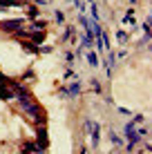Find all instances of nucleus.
I'll return each mask as SVG.
<instances>
[{
    "label": "nucleus",
    "mask_w": 152,
    "mask_h": 154,
    "mask_svg": "<svg viewBox=\"0 0 152 154\" xmlns=\"http://www.w3.org/2000/svg\"><path fill=\"white\" fill-rule=\"evenodd\" d=\"M27 23V18H9V20H0V31L2 34H16L23 25Z\"/></svg>",
    "instance_id": "nucleus-2"
},
{
    "label": "nucleus",
    "mask_w": 152,
    "mask_h": 154,
    "mask_svg": "<svg viewBox=\"0 0 152 154\" xmlns=\"http://www.w3.org/2000/svg\"><path fill=\"white\" fill-rule=\"evenodd\" d=\"M20 47H23L27 54H40V45H34L31 40H20Z\"/></svg>",
    "instance_id": "nucleus-9"
},
{
    "label": "nucleus",
    "mask_w": 152,
    "mask_h": 154,
    "mask_svg": "<svg viewBox=\"0 0 152 154\" xmlns=\"http://www.w3.org/2000/svg\"><path fill=\"white\" fill-rule=\"evenodd\" d=\"M20 152H40L38 145H36V141H25L23 145H20Z\"/></svg>",
    "instance_id": "nucleus-13"
},
{
    "label": "nucleus",
    "mask_w": 152,
    "mask_h": 154,
    "mask_svg": "<svg viewBox=\"0 0 152 154\" xmlns=\"http://www.w3.org/2000/svg\"><path fill=\"white\" fill-rule=\"evenodd\" d=\"M34 5H36V7H47L49 0H34Z\"/></svg>",
    "instance_id": "nucleus-27"
},
{
    "label": "nucleus",
    "mask_w": 152,
    "mask_h": 154,
    "mask_svg": "<svg viewBox=\"0 0 152 154\" xmlns=\"http://www.w3.org/2000/svg\"><path fill=\"white\" fill-rule=\"evenodd\" d=\"M90 5H92V11H90L92 14V20H98V18H101V16H98V5L96 2H90Z\"/></svg>",
    "instance_id": "nucleus-23"
},
{
    "label": "nucleus",
    "mask_w": 152,
    "mask_h": 154,
    "mask_svg": "<svg viewBox=\"0 0 152 154\" xmlns=\"http://www.w3.org/2000/svg\"><path fill=\"white\" fill-rule=\"evenodd\" d=\"M45 36H47V31H40V29H31V34H29V40L34 42V45H43V42H45Z\"/></svg>",
    "instance_id": "nucleus-8"
},
{
    "label": "nucleus",
    "mask_w": 152,
    "mask_h": 154,
    "mask_svg": "<svg viewBox=\"0 0 152 154\" xmlns=\"http://www.w3.org/2000/svg\"><path fill=\"white\" fill-rule=\"evenodd\" d=\"M90 85H92V92H94V94L103 96V83L98 81V78H92V81H90Z\"/></svg>",
    "instance_id": "nucleus-16"
},
{
    "label": "nucleus",
    "mask_w": 152,
    "mask_h": 154,
    "mask_svg": "<svg viewBox=\"0 0 152 154\" xmlns=\"http://www.w3.org/2000/svg\"><path fill=\"white\" fill-rule=\"evenodd\" d=\"M74 34H76V29L67 25V27H65V31H63V36H60V40H63V42H70L72 38H74Z\"/></svg>",
    "instance_id": "nucleus-15"
},
{
    "label": "nucleus",
    "mask_w": 152,
    "mask_h": 154,
    "mask_svg": "<svg viewBox=\"0 0 152 154\" xmlns=\"http://www.w3.org/2000/svg\"><path fill=\"white\" fill-rule=\"evenodd\" d=\"M14 100L18 103L20 112H23V114H27L31 121H36L38 116H43V107H40V103H38V100L31 96V92H27V94H20V96H16Z\"/></svg>",
    "instance_id": "nucleus-1"
},
{
    "label": "nucleus",
    "mask_w": 152,
    "mask_h": 154,
    "mask_svg": "<svg viewBox=\"0 0 152 154\" xmlns=\"http://www.w3.org/2000/svg\"><path fill=\"white\" fill-rule=\"evenodd\" d=\"M34 78H36L34 69H27V72H23V76H20V81H23V83H29V81H34Z\"/></svg>",
    "instance_id": "nucleus-20"
},
{
    "label": "nucleus",
    "mask_w": 152,
    "mask_h": 154,
    "mask_svg": "<svg viewBox=\"0 0 152 154\" xmlns=\"http://www.w3.org/2000/svg\"><path fill=\"white\" fill-rule=\"evenodd\" d=\"M123 23H125V25H130L132 29H137V14H134V7H130L128 11L123 14Z\"/></svg>",
    "instance_id": "nucleus-6"
},
{
    "label": "nucleus",
    "mask_w": 152,
    "mask_h": 154,
    "mask_svg": "<svg viewBox=\"0 0 152 154\" xmlns=\"http://www.w3.org/2000/svg\"><path fill=\"white\" fill-rule=\"evenodd\" d=\"M116 112H119V114H125V116H130V114H132L130 109H125V107H116Z\"/></svg>",
    "instance_id": "nucleus-30"
},
{
    "label": "nucleus",
    "mask_w": 152,
    "mask_h": 154,
    "mask_svg": "<svg viewBox=\"0 0 152 154\" xmlns=\"http://www.w3.org/2000/svg\"><path fill=\"white\" fill-rule=\"evenodd\" d=\"M25 7H27V20H29V23H31V20H36V18L40 16V11H38V7H36V5L27 2Z\"/></svg>",
    "instance_id": "nucleus-11"
},
{
    "label": "nucleus",
    "mask_w": 152,
    "mask_h": 154,
    "mask_svg": "<svg viewBox=\"0 0 152 154\" xmlns=\"http://www.w3.org/2000/svg\"><path fill=\"white\" fill-rule=\"evenodd\" d=\"M7 81H9V76H5V74L0 72V83H7Z\"/></svg>",
    "instance_id": "nucleus-32"
},
{
    "label": "nucleus",
    "mask_w": 152,
    "mask_h": 154,
    "mask_svg": "<svg viewBox=\"0 0 152 154\" xmlns=\"http://www.w3.org/2000/svg\"><path fill=\"white\" fill-rule=\"evenodd\" d=\"M54 20H56V25H63V23H65V14H63L60 9H58V11H54Z\"/></svg>",
    "instance_id": "nucleus-21"
},
{
    "label": "nucleus",
    "mask_w": 152,
    "mask_h": 154,
    "mask_svg": "<svg viewBox=\"0 0 152 154\" xmlns=\"http://www.w3.org/2000/svg\"><path fill=\"white\" fill-rule=\"evenodd\" d=\"M63 56H65V60H67V65L72 67V63H74V54L72 51H63Z\"/></svg>",
    "instance_id": "nucleus-24"
},
{
    "label": "nucleus",
    "mask_w": 152,
    "mask_h": 154,
    "mask_svg": "<svg viewBox=\"0 0 152 154\" xmlns=\"http://www.w3.org/2000/svg\"><path fill=\"white\" fill-rule=\"evenodd\" d=\"M51 51H54L51 45H40V54H51Z\"/></svg>",
    "instance_id": "nucleus-26"
},
{
    "label": "nucleus",
    "mask_w": 152,
    "mask_h": 154,
    "mask_svg": "<svg viewBox=\"0 0 152 154\" xmlns=\"http://www.w3.org/2000/svg\"><path fill=\"white\" fill-rule=\"evenodd\" d=\"M58 96H63V98H70V96H67V89H65V85H63V87H58Z\"/></svg>",
    "instance_id": "nucleus-28"
},
{
    "label": "nucleus",
    "mask_w": 152,
    "mask_h": 154,
    "mask_svg": "<svg viewBox=\"0 0 152 154\" xmlns=\"http://www.w3.org/2000/svg\"><path fill=\"white\" fill-rule=\"evenodd\" d=\"M114 63H116V54H114L112 49H107V63H105V74H107V78L114 76Z\"/></svg>",
    "instance_id": "nucleus-5"
},
{
    "label": "nucleus",
    "mask_w": 152,
    "mask_h": 154,
    "mask_svg": "<svg viewBox=\"0 0 152 154\" xmlns=\"http://www.w3.org/2000/svg\"><path fill=\"white\" fill-rule=\"evenodd\" d=\"M87 2H96V0H87Z\"/></svg>",
    "instance_id": "nucleus-34"
},
{
    "label": "nucleus",
    "mask_w": 152,
    "mask_h": 154,
    "mask_svg": "<svg viewBox=\"0 0 152 154\" xmlns=\"http://www.w3.org/2000/svg\"><path fill=\"white\" fill-rule=\"evenodd\" d=\"M36 145H38L40 152L49 150V132H47V125H36Z\"/></svg>",
    "instance_id": "nucleus-3"
},
{
    "label": "nucleus",
    "mask_w": 152,
    "mask_h": 154,
    "mask_svg": "<svg viewBox=\"0 0 152 154\" xmlns=\"http://www.w3.org/2000/svg\"><path fill=\"white\" fill-rule=\"evenodd\" d=\"M63 78H74V69H65V74H63Z\"/></svg>",
    "instance_id": "nucleus-29"
},
{
    "label": "nucleus",
    "mask_w": 152,
    "mask_h": 154,
    "mask_svg": "<svg viewBox=\"0 0 152 154\" xmlns=\"http://www.w3.org/2000/svg\"><path fill=\"white\" fill-rule=\"evenodd\" d=\"M14 92L9 89V85L7 83H0V100H14Z\"/></svg>",
    "instance_id": "nucleus-10"
},
{
    "label": "nucleus",
    "mask_w": 152,
    "mask_h": 154,
    "mask_svg": "<svg viewBox=\"0 0 152 154\" xmlns=\"http://www.w3.org/2000/svg\"><path fill=\"white\" fill-rule=\"evenodd\" d=\"M87 63H90V67H98V54H96V51H94V49H90V51H87Z\"/></svg>",
    "instance_id": "nucleus-17"
},
{
    "label": "nucleus",
    "mask_w": 152,
    "mask_h": 154,
    "mask_svg": "<svg viewBox=\"0 0 152 154\" xmlns=\"http://www.w3.org/2000/svg\"><path fill=\"white\" fill-rule=\"evenodd\" d=\"M139 2V0H130V5H132V7H134V5H137Z\"/></svg>",
    "instance_id": "nucleus-33"
},
{
    "label": "nucleus",
    "mask_w": 152,
    "mask_h": 154,
    "mask_svg": "<svg viewBox=\"0 0 152 154\" xmlns=\"http://www.w3.org/2000/svg\"><path fill=\"white\" fill-rule=\"evenodd\" d=\"M90 136H92V150L96 152L98 150V143H101V125H94V130L90 132Z\"/></svg>",
    "instance_id": "nucleus-7"
},
{
    "label": "nucleus",
    "mask_w": 152,
    "mask_h": 154,
    "mask_svg": "<svg viewBox=\"0 0 152 154\" xmlns=\"http://www.w3.org/2000/svg\"><path fill=\"white\" fill-rule=\"evenodd\" d=\"M110 143H112L114 147H121V145H123V139H121L114 130H110Z\"/></svg>",
    "instance_id": "nucleus-18"
},
{
    "label": "nucleus",
    "mask_w": 152,
    "mask_h": 154,
    "mask_svg": "<svg viewBox=\"0 0 152 154\" xmlns=\"http://www.w3.org/2000/svg\"><path fill=\"white\" fill-rule=\"evenodd\" d=\"M150 150H152V145H150L148 141H145V143H143V152H150Z\"/></svg>",
    "instance_id": "nucleus-31"
},
{
    "label": "nucleus",
    "mask_w": 152,
    "mask_h": 154,
    "mask_svg": "<svg viewBox=\"0 0 152 154\" xmlns=\"http://www.w3.org/2000/svg\"><path fill=\"white\" fill-rule=\"evenodd\" d=\"M29 34H31V29L29 27H25V25H23V27H20L18 31H16V38H18V40H29Z\"/></svg>",
    "instance_id": "nucleus-14"
},
{
    "label": "nucleus",
    "mask_w": 152,
    "mask_h": 154,
    "mask_svg": "<svg viewBox=\"0 0 152 154\" xmlns=\"http://www.w3.org/2000/svg\"><path fill=\"white\" fill-rule=\"evenodd\" d=\"M128 38H130V36L125 34L123 29H116V40H119V42H128Z\"/></svg>",
    "instance_id": "nucleus-22"
},
{
    "label": "nucleus",
    "mask_w": 152,
    "mask_h": 154,
    "mask_svg": "<svg viewBox=\"0 0 152 154\" xmlns=\"http://www.w3.org/2000/svg\"><path fill=\"white\" fill-rule=\"evenodd\" d=\"M132 123H134V125H139V123H145V116H143V114H137V116H132Z\"/></svg>",
    "instance_id": "nucleus-25"
},
{
    "label": "nucleus",
    "mask_w": 152,
    "mask_h": 154,
    "mask_svg": "<svg viewBox=\"0 0 152 154\" xmlns=\"http://www.w3.org/2000/svg\"><path fill=\"white\" fill-rule=\"evenodd\" d=\"M29 29H40V31H47V20H43V18L31 20V23H29Z\"/></svg>",
    "instance_id": "nucleus-12"
},
{
    "label": "nucleus",
    "mask_w": 152,
    "mask_h": 154,
    "mask_svg": "<svg viewBox=\"0 0 152 154\" xmlns=\"http://www.w3.org/2000/svg\"><path fill=\"white\" fill-rule=\"evenodd\" d=\"M65 89H67V96L70 98H78L83 94V83H81V78H76V81H72L70 85H65Z\"/></svg>",
    "instance_id": "nucleus-4"
},
{
    "label": "nucleus",
    "mask_w": 152,
    "mask_h": 154,
    "mask_svg": "<svg viewBox=\"0 0 152 154\" xmlns=\"http://www.w3.org/2000/svg\"><path fill=\"white\" fill-rule=\"evenodd\" d=\"M94 125H96V121H92V119H83V132H85V134H90V132L94 130Z\"/></svg>",
    "instance_id": "nucleus-19"
}]
</instances>
